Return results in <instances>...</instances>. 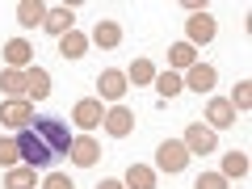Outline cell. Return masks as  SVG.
I'll return each instance as SVG.
<instances>
[{
	"label": "cell",
	"instance_id": "1",
	"mask_svg": "<svg viewBox=\"0 0 252 189\" xmlns=\"http://www.w3.org/2000/svg\"><path fill=\"white\" fill-rule=\"evenodd\" d=\"M30 126L42 135V143L51 147V156H67V152H72V130H67L59 118H34Z\"/></svg>",
	"mask_w": 252,
	"mask_h": 189
},
{
	"label": "cell",
	"instance_id": "2",
	"mask_svg": "<svg viewBox=\"0 0 252 189\" xmlns=\"http://www.w3.org/2000/svg\"><path fill=\"white\" fill-rule=\"evenodd\" d=\"M17 147H21V164H30V168H46V164L55 160V156H51V147L42 143V135H38L34 126L17 130Z\"/></svg>",
	"mask_w": 252,
	"mask_h": 189
},
{
	"label": "cell",
	"instance_id": "3",
	"mask_svg": "<svg viewBox=\"0 0 252 189\" xmlns=\"http://www.w3.org/2000/svg\"><path fill=\"white\" fill-rule=\"evenodd\" d=\"M34 101L17 97V101H0V126H9V130H26L30 122H34Z\"/></svg>",
	"mask_w": 252,
	"mask_h": 189
},
{
	"label": "cell",
	"instance_id": "4",
	"mask_svg": "<svg viewBox=\"0 0 252 189\" xmlns=\"http://www.w3.org/2000/svg\"><path fill=\"white\" fill-rule=\"evenodd\" d=\"M72 122L80 126L84 135H93V130H97L101 122H105V105H101L97 97H80V101L72 105Z\"/></svg>",
	"mask_w": 252,
	"mask_h": 189
},
{
	"label": "cell",
	"instance_id": "5",
	"mask_svg": "<svg viewBox=\"0 0 252 189\" xmlns=\"http://www.w3.org/2000/svg\"><path fill=\"white\" fill-rule=\"evenodd\" d=\"M126 72H118V67H105V72L97 76V101H109V105H122L126 97Z\"/></svg>",
	"mask_w": 252,
	"mask_h": 189
},
{
	"label": "cell",
	"instance_id": "6",
	"mask_svg": "<svg viewBox=\"0 0 252 189\" xmlns=\"http://www.w3.org/2000/svg\"><path fill=\"white\" fill-rule=\"evenodd\" d=\"M156 168L160 172H185L189 168V152L181 139H164L160 152H156Z\"/></svg>",
	"mask_w": 252,
	"mask_h": 189
},
{
	"label": "cell",
	"instance_id": "7",
	"mask_svg": "<svg viewBox=\"0 0 252 189\" xmlns=\"http://www.w3.org/2000/svg\"><path fill=\"white\" fill-rule=\"evenodd\" d=\"M181 143H185V152H189V156H210V152L219 147V135L210 130V126H202V122H189Z\"/></svg>",
	"mask_w": 252,
	"mask_h": 189
},
{
	"label": "cell",
	"instance_id": "8",
	"mask_svg": "<svg viewBox=\"0 0 252 189\" xmlns=\"http://www.w3.org/2000/svg\"><path fill=\"white\" fill-rule=\"evenodd\" d=\"M210 38H215V17H210L206 9H202V13H189V21H185V42L198 51V46H206Z\"/></svg>",
	"mask_w": 252,
	"mask_h": 189
},
{
	"label": "cell",
	"instance_id": "9",
	"mask_svg": "<svg viewBox=\"0 0 252 189\" xmlns=\"http://www.w3.org/2000/svg\"><path fill=\"white\" fill-rule=\"evenodd\" d=\"M206 126L210 130H227V126H235V109H231V101L227 97H210L206 101Z\"/></svg>",
	"mask_w": 252,
	"mask_h": 189
},
{
	"label": "cell",
	"instance_id": "10",
	"mask_svg": "<svg viewBox=\"0 0 252 189\" xmlns=\"http://www.w3.org/2000/svg\"><path fill=\"white\" fill-rule=\"evenodd\" d=\"M72 164L76 168H93V164L101 160V147H97V139L93 135H72Z\"/></svg>",
	"mask_w": 252,
	"mask_h": 189
},
{
	"label": "cell",
	"instance_id": "11",
	"mask_svg": "<svg viewBox=\"0 0 252 189\" xmlns=\"http://www.w3.org/2000/svg\"><path fill=\"white\" fill-rule=\"evenodd\" d=\"M105 135H114V139H126L130 135V130H135V114H130V109L126 105H109L105 109Z\"/></svg>",
	"mask_w": 252,
	"mask_h": 189
},
{
	"label": "cell",
	"instance_id": "12",
	"mask_svg": "<svg viewBox=\"0 0 252 189\" xmlns=\"http://www.w3.org/2000/svg\"><path fill=\"white\" fill-rule=\"evenodd\" d=\"M30 59H34V46H30L26 38H9V42H4V67L30 72Z\"/></svg>",
	"mask_w": 252,
	"mask_h": 189
},
{
	"label": "cell",
	"instance_id": "13",
	"mask_svg": "<svg viewBox=\"0 0 252 189\" xmlns=\"http://www.w3.org/2000/svg\"><path fill=\"white\" fill-rule=\"evenodd\" d=\"M181 84H185V89H193V93H210V89L219 84V72L210 67V63H193V67L181 76Z\"/></svg>",
	"mask_w": 252,
	"mask_h": 189
},
{
	"label": "cell",
	"instance_id": "14",
	"mask_svg": "<svg viewBox=\"0 0 252 189\" xmlns=\"http://www.w3.org/2000/svg\"><path fill=\"white\" fill-rule=\"evenodd\" d=\"M42 30L51 38H63L67 30H76V17H72V4H59V9H46V21H42Z\"/></svg>",
	"mask_w": 252,
	"mask_h": 189
},
{
	"label": "cell",
	"instance_id": "15",
	"mask_svg": "<svg viewBox=\"0 0 252 189\" xmlns=\"http://www.w3.org/2000/svg\"><path fill=\"white\" fill-rule=\"evenodd\" d=\"M26 97L30 101H46L51 97V72H46V67H30L26 72Z\"/></svg>",
	"mask_w": 252,
	"mask_h": 189
},
{
	"label": "cell",
	"instance_id": "16",
	"mask_svg": "<svg viewBox=\"0 0 252 189\" xmlns=\"http://www.w3.org/2000/svg\"><path fill=\"white\" fill-rule=\"evenodd\" d=\"M89 42H97L101 51H114V46L122 42V26H118V21H97L93 34H89Z\"/></svg>",
	"mask_w": 252,
	"mask_h": 189
},
{
	"label": "cell",
	"instance_id": "17",
	"mask_svg": "<svg viewBox=\"0 0 252 189\" xmlns=\"http://www.w3.org/2000/svg\"><path fill=\"white\" fill-rule=\"evenodd\" d=\"M59 55H63V59H84V55H89V34L67 30V34L59 38Z\"/></svg>",
	"mask_w": 252,
	"mask_h": 189
},
{
	"label": "cell",
	"instance_id": "18",
	"mask_svg": "<svg viewBox=\"0 0 252 189\" xmlns=\"http://www.w3.org/2000/svg\"><path fill=\"white\" fill-rule=\"evenodd\" d=\"M193 63H198V51H193V46L189 42H177V46H168V72H189V67H193Z\"/></svg>",
	"mask_w": 252,
	"mask_h": 189
},
{
	"label": "cell",
	"instance_id": "19",
	"mask_svg": "<svg viewBox=\"0 0 252 189\" xmlns=\"http://www.w3.org/2000/svg\"><path fill=\"white\" fill-rule=\"evenodd\" d=\"M0 93H4V101L26 97V72H13V67H4V72H0ZM26 101H30V97H26Z\"/></svg>",
	"mask_w": 252,
	"mask_h": 189
},
{
	"label": "cell",
	"instance_id": "20",
	"mask_svg": "<svg viewBox=\"0 0 252 189\" xmlns=\"http://www.w3.org/2000/svg\"><path fill=\"white\" fill-rule=\"evenodd\" d=\"M42 21H46V4L42 0H21L17 4V26L34 30V26H42Z\"/></svg>",
	"mask_w": 252,
	"mask_h": 189
},
{
	"label": "cell",
	"instance_id": "21",
	"mask_svg": "<svg viewBox=\"0 0 252 189\" xmlns=\"http://www.w3.org/2000/svg\"><path fill=\"white\" fill-rule=\"evenodd\" d=\"M122 185L126 189H156V168H147V164H130Z\"/></svg>",
	"mask_w": 252,
	"mask_h": 189
},
{
	"label": "cell",
	"instance_id": "22",
	"mask_svg": "<svg viewBox=\"0 0 252 189\" xmlns=\"http://www.w3.org/2000/svg\"><path fill=\"white\" fill-rule=\"evenodd\" d=\"M4 189H34V168H30V164L4 168Z\"/></svg>",
	"mask_w": 252,
	"mask_h": 189
},
{
	"label": "cell",
	"instance_id": "23",
	"mask_svg": "<svg viewBox=\"0 0 252 189\" xmlns=\"http://www.w3.org/2000/svg\"><path fill=\"white\" fill-rule=\"evenodd\" d=\"M156 93H160V97L164 101H172V97H177V93H185V84H181V76L177 72H156Z\"/></svg>",
	"mask_w": 252,
	"mask_h": 189
},
{
	"label": "cell",
	"instance_id": "24",
	"mask_svg": "<svg viewBox=\"0 0 252 189\" xmlns=\"http://www.w3.org/2000/svg\"><path fill=\"white\" fill-rule=\"evenodd\" d=\"M156 80V63L152 59H135L130 72H126V84H152Z\"/></svg>",
	"mask_w": 252,
	"mask_h": 189
},
{
	"label": "cell",
	"instance_id": "25",
	"mask_svg": "<svg viewBox=\"0 0 252 189\" xmlns=\"http://www.w3.org/2000/svg\"><path fill=\"white\" fill-rule=\"evenodd\" d=\"M219 172H223L227 181H231V177H248V156H244V152H227Z\"/></svg>",
	"mask_w": 252,
	"mask_h": 189
},
{
	"label": "cell",
	"instance_id": "26",
	"mask_svg": "<svg viewBox=\"0 0 252 189\" xmlns=\"http://www.w3.org/2000/svg\"><path fill=\"white\" fill-rule=\"evenodd\" d=\"M227 101H231L235 114H248V109H252V80H240V84H235V93H231Z\"/></svg>",
	"mask_w": 252,
	"mask_h": 189
},
{
	"label": "cell",
	"instance_id": "27",
	"mask_svg": "<svg viewBox=\"0 0 252 189\" xmlns=\"http://www.w3.org/2000/svg\"><path fill=\"white\" fill-rule=\"evenodd\" d=\"M17 164H21L17 135H13V139H0V168H17Z\"/></svg>",
	"mask_w": 252,
	"mask_h": 189
},
{
	"label": "cell",
	"instance_id": "28",
	"mask_svg": "<svg viewBox=\"0 0 252 189\" xmlns=\"http://www.w3.org/2000/svg\"><path fill=\"white\" fill-rule=\"evenodd\" d=\"M193 189H227V177L223 172H202V177L193 181Z\"/></svg>",
	"mask_w": 252,
	"mask_h": 189
},
{
	"label": "cell",
	"instance_id": "29",
	"mask_svg": "<svg viewBox=\"0 0 252 189\" xmlns=\"http://www.w3.org/2000/svg\"><path fill=\"white\" fill-rule=\"evenodd\" d=\"M42 189H76V185H72V177H67V172H46Z\"/></svg>",
	"mask_w": 252,
	"mask_h": 189
},
{
	"label": "cell",
	"instance_id": "30",
	"mask_svg": "<svg viewBox=\"0 0 252 189\" xmlns=\"http://www.w3.org/2000/svg\"><path fill=\"white\" fill-rule=\"evenodd\" d=\"M97 189H126V185H122V181H101Z\"/></svg>",
	"mask_w": 252,
	"mask_h": 189
}]
</instances>
